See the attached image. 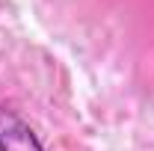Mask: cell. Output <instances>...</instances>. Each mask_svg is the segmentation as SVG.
I'll return each instance as SVG.
<instances>
[{
	"label": "cell",
	"instance_id": "6da1fadb",
	"mask_svg": "<svg viewBox=\"0 0 154 151\" xmlns=\"http://www.w3.org/2000/svg\"><path fill=\"white\" fill-rule=\"evenodd\" d=\"M0 151H45L36 131L12 107H0Z\"/></svg>",
	"mask_w": 154,
	"mask_h": 151
}]
</instances>
